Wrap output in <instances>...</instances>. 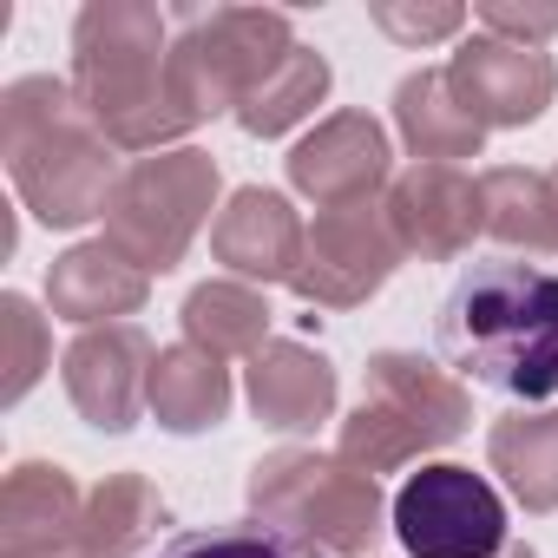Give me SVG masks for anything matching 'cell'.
<instances>
[{"mask_svg": "<svg viewBox=\"0 0 558 558\" xmlns=\"http://www.w3.org/2000/svg\"><path fill=\"white\" fill-rule=\"evenodd\" d=\"M375 27L395 40V47H434V40H453L460 27H466V8H453V0H427V8H421V0H375Z\"/></svg>", "mask_w": 558, "mask_h": 558, "instance_id": "cell-28", "label": "cell"}, {"mask_svg": "<svg viewBox=\"0 0 558 558\" xmlns=\"http://www.w3.org/2000/svg\"><path fill=\"white\" fill-rule=\"evenodd\" d=\"M243 395H250V414L276 434H316L329 414H336V362L310 342H263L250 355V375H243Z\"/></svg>", "mask_w": 558, "mask_h": 558, "instance_id": "cell-16", "label": "cell"}, {"mask_svg": "<svg viewBox=\"0 0 558 558\" xmlns=\"http://www.w3.org/2000/svg\"><path fill=\"white\" fill-rule=\"evenodd\" d=\"M290 184L316 210H349L375 204L381 184H395V145L375 112H329L316 132L296 138L290 151Z\"/></svg>", "mask_w": 558, "mask_h": 558, "instance_id": "cell-10", "label": "cell"}, {"mask_svg": "<svg viewBox=\"0 0 558 558\" xmlns=\"http://www.w3.org/2000/svg\"><path fill=\"white\" fill-rule=\"evenodd\" d=\"M388 532L408 558H499L512 545L499 486L460 460H427L421 473H408Z\"/></svg>", "mask_w": 558, "mask_h": 558, "instance_id": "cell-7", "label": "cell"}, {"mask_svg": "<svg viewBox=\"0 0 558 558\" xmlns=\"http://www.w3.org/2000/svg\"><path fill=\"white\" fill-rule=\"evenodd\" d=\"M499 558H538V551H532V545H506Z\"/></svg>", "mask_w": 558, "mask_h": 558, "instance_id": "cell-30", "label": "cell"}, {"mask_svg": "<svg viewBox=\"0 0 558 558\" xmlns=\"http://www.w3.org/2000/svg\"><path fill=\"white\" fill-rule=\"evenodd\" d=\"M336 453L349 460V466H362V473H408L421 453H427V440L388 408V401H375V395H362L355 408H349V421H342V434H336Z\"/></svg>", "mask_w": 558, "mask_h": 558, "instance_id": "cell-25", "label": "cell"}, {"mask_svg": "<svg viewBox=\"0 0 558 558\" xmlns=\"http://www.w3.org/2000/svg\"><path fill=\"white\" fill-rule=\"evenodd\" d=\"M178 323H184V342L210 349L217 362L256 355L269 342V296L256 283H236V276H210V283H197L184 296Z\"/></svg>", "mask_w": 558, "mask_h": 558, "instance_id": "cell-23", "label": "cell"}, {"mask_svg": "<svg viewBox=\"0 0 558 558\" xmlns=\"http://www.w3.org/2000/svg\"><path fill=\"white\" fill-rule=\"evenodd\" d=\"M73 93L112 151H178L197 132L171 86V27L145 0H93L73 21Z\"/></svg>", "mask_w": 558, "mask_h": 558, "instance_id": "cell-2", "label": "cell"}, {"mask_svg": "<svg viewBox=\"0 0 558 558\" xmlns=\"http://www.w3.org/2000/svg\"><path fill=\"white\" fill-rule=\"evenodd\" d=\"M86 538V493L60 460H14L0 486V558H66Z\"/></svg>", "mask_w": 558, "mask_h": 558, "instance_id": "cell-13", "label": "cell"}, {"mask_svg": "<svg viewBox=\"0 0 558 558\" xmlns=\"http://www.w3.org/2000/svg\"><path fill=\"white\" fill-rule=\"evenodd\" d=\"M362 395L388 401V408L427 440V453H434V447H453V440L473 427V395H466V381H460L453 368L414 355V349H375L368 368H362Z\"/></svg>", "mask_w": 558, "mask_h": 558, "instance_id": "cell-15", "label": "cell"}, {"mask_svg": "<svg viewBox=\"0 0 558 558\" xmlns=\"http://www.w3.org/2000/svg\"><path fill=\"white\" fill-rule=\"evenodd\" d=\"M551 178H558V171H551Z\"/></svg>", "mask_w": 558, "mask_h": 558, "instance_id": "cell-32", "label": "cell"}, {"mask_svg": "<svg viewBox=\"0 0 558 558\" xmlns=\"http://www.w3.org/2000/svg\"><path fill=\"white\" fill-rule=\"evenodd\" d=\"M440 362L506 401L558 395V269L525 256H480L453 276L434 316Z\"/></svg>", "mask_w": 558, "mask_h": 558, "instance_id": "cell-1", "label": "cell"}, {"mask_svg": "<svg viewBox=\"0 0 558 558\" xmlns=\"http://www.w3.org/2000/svg\"><path fill=\"white\" fill-rule=\"evenodd\" d=\"M381 204L401 250L421 263H453L473 250V236H486V191L460 165H408L395 171Z\"/></svg>", "mask_w": 558, "mask_h": 558, "instance_id": "cell-11", "label": "cell"}, {"mask_svg": "<svg viewBox=\"0 0 558 558\" xmlns=\"http://www.w3.org/2000/svg\"><path fill=\"white\" fill-rule=\"evenodd\" d=\"M66 558H86V551H66Z\"/></svg>", "mask_w": 558, "mask_h": 558, "instance_id": "cell-31", "label": "cell"}, {"mask_svg": "<svg viewBox=\"0 0 558 558\" xmlns=\"http://www.w3.org/2000/svg\"><path fill=\"white\" fill-rule=\"evenodd\" d=\"M145 296H151V276L138 263H125L106 236L73 243L47 269V310L60 323H80V329H112V323L138 316Z\"/></svg>", "mask_w": 558, "mask_h": 558, "instance_id": "cell-17", "label": "cell"}, {"mask_svg": "<svg viewBox=\"0 0 558 558\" xmlns=\"http://www.w3.org/2000/svg\"><path fill=\"white\" fill-rule=\"evenodd\" d=\"M473 21L493 34V40H512V47H538L558 34V0H545V8H519V0H480Z\"/></svg>", "mask_w": 558, "mask_h": 558, "instance_id": "cell-29", "label": "cell"}, {"mask_svg": "<svg viewBox=\"0 0 558 558\" xmlns=\"http://www.w3.org/2000/svg\"><path fill=\"white\" fill-rule=\"evenodd\" d=\"M151 558H329L290 532H276L263 519H230V525H197V532H171Z\"/></svg>", "mask_w": 558, "mask_h": 558, "instance_id": "cell-26", "label": "cell"}, {"mask_svg": "<svg viewBox=\"0 0 558 558\" xmlns=\"http://www.w3.org/2000/svg\"><path fill=\"white\" fill-rule=\"evenodd\" d=\"M395 132L414 151V165H460V158H480L486 145V125L460 106L447 66H421L395 86Z\"/></svg>", "mask_w": 558, "mask_h": 558, "instance_id": "cell-18", "label": "cell"}, {"mask_svg": "<svg viewBox=\"0 0 558 558\" xmlns=\"http://www.w3.org/2000/svg\"><path fill=\"white\" fill-rule=\"evenodd\" d=\"M217 158L197 151V145H178V151H151V158H132L112 204H106V243L138 263L145 276H165L184 263V250L197 243V230L210 223L217 210Z\"/></svg>", "mask_w": 558, "mask_h": 558, "instance_id": "cell-5", "label": "cell"}, {"mask_svg": "<svg viewBox=\"0 0 558 558\" xmlns=\"http://www.w3.org/2000/svg\"><path fill=\"white\" fill-rule=\"evenodd\" d=\"M486 191V236L525 256H558V178L525 165H493L480 178Z\"/></svg>", "mask_w": 558, "mask_h": 558, "instance_id": "cell-22", "label": "cell"}, {"mask_svg": "<svg viewBox=\"0 0 558 558\" xmlns=\"http://www.w3.org/2000/svg\"><path fill=\"white\" fill-rule=\"evenodd\" d=\"M296 47L290 14L276 8H210L191 14L171 40V86L184 99V112L204 119H236L243 99L283 66V53Z\"/></svg>", "mask_w": 558, "mask_h": 558, "instance_id": "cell-6", "label": "cell"}, {"mask_svg": "<svg viewBox=\"0 0 558 558\" xmlns=\"http://www.w3.org/2000/svg\"><path fill=\"white\" fill-rule=\"evenodd\" d=\"M250 493V519L290 532L329 558H375L395 499L381 493L375 473L349 466L342 453H316V447H276L250 466L243 480Z\"/></svg>", "mask_w": 558, "mask_h": 558, "instance_id": "cell-4", "label": "cell"}, {"mask_svg": "<svg viewBox=\"0 0 558 558\" xmlns=\"http://www.w3.org/2000/svg\"><path fill=\"white\" fill-rule=\"evenodd\" d=\"M0 158H8L21 204L47 230H80V223L106 217V204L125 178L119 151L86 119L73 80H53V73H27L0 93Z\"/></svg>", "mask_w": 558, "mask_h": 558, "instance_id": "cell-3", "label": "cell"}, {"mask_svg": "<svg viewBox=\"0 0 558 558\" xmlns=\"http://www.w3.org/2000/svg\"><path fill=\"white\" fill-rule=\"evenodd\" d=\"M165 525H171V506H165V493L145 473H106L86 493V538H80V551L86 558H145L151 538H165Z\"/></svg>", "mask_w": 558, "mask_h": 558, "instance_id": "cell-21", "label": "cell"}, {"mask_svg": "<svg viewBox=\"0 0 558 558\" xmlns=\"http://www.w3.org/2000/svg\"><path fill=\"white\" fill-rule=\"evenodd\" d=\"M230 401H236V381H230V368L210 349H197V342L158 349L145 408H151V421L165 434H210V427L230 421Z\"/></svg>", "mask_w": 558, "mask_h": 558, "instance_id": "cell-19", "label": "cell"}, {"mask_svg": "<svg viewBox=\"0 0 558 558\" xmlns=\"http://www.w3.org/2000/svg\"><path fill=\"white\" fill-rule=\"evenodd\" d=\"M329 60L316 53V47H290L283 53V66H276L250 99H243V112H236V125L250 132V138H283V132H296L323 99H329Z\"/></svg>", "mask_w": 558, "mask_h": 558, "instance_id": "cell-24", "label": "cell"}, {"mask_svg": "<svg viewBox=\"0 0 558 558\" xmlns=\"http://www.w3.org/2000/svg\"><path fill=\"white\" fill-rule=\"evenodd\" d=\"M401 236L388 223V204H349V210H316L303 263L290 276V290L316 310H362L381 296V283L401 269Z\"/></svg>", "mask_w": 558, "mask_h": 558, "instance_id": "cell-8", "label": "cell"}, {"mask_svg": "<svg viewBox=\"0 0 558 558\" xmlns=\"http://www.w3.org/2000/svg\"><path fill=\"white\" fill-rule=\"evenodd\" d=\"M0 342H8V355H0V401H27L34 395V381L53 368V329H47V316L21 296V290H8L0 296Z\"/></svg>", "mask_w": 558, "mask_h": 558, "instance_id": "cell-27", "label": "cell"}, {"mask_svg": "<svg viewBox=\"0 0 558 558\" xmlns=\"http://www.w3.org/2000/svg\"><path fill=\"white\" fill-rule=\"evenodd\" d=\"M447 80H453L460 106H466L486 132L538 125L545 106H551V93H558V66H551V53H538V47H512V40H493V34L460 40V53L447 60Z\"/></svg>", "mask_w": 558, "mask_h": 558, "instance_id": "cell-12", "label": "cell"}, {"mask_svg": "<svg viewBox=\"0 0 558 558\" xmlns=\"http://www.w3.org/2000/svg\"><path fill=\"white\" fill-rule=\"evenodd\" d=\"M151 336L138 323H112V329H80L73 349L60 355V381L66 401L80 408L86 427L99 434H132L145 414V388H151Z\"/></svg>", "mask_w": 558, "mask_h": 558, "instance_id": "cell-9", "label": "cell"}, {"mask_svg": "<svg viewBox=\"0 0 558 558\" xmlns=\"http://www.w3.org/2000/svg\"><path fill=\"white\" fill-rule=\"evenodd\" d=\"M303 243H310V223L296 217V204L263 184H243L210 223V256L236 283H290L303 263Z\"/></svg>", "mask_w": 558, "mask_h": 558, "instance_id": "cell-14", "label": "cell"}, {"mask_svg": "<svg viewBox=\"0 0 558 558\" xmlns=\"http://www.w3.org/2000/svg\"><path fill=\"white\" fill-rule=\"evenodd\" d=\"M486 466L525 512H558V408H512L486 427Z\"/></svg>", "mask_w": 558, "mask_h": 558, "instance_id": "cell-20", "label": "cell"}]
</instances>
